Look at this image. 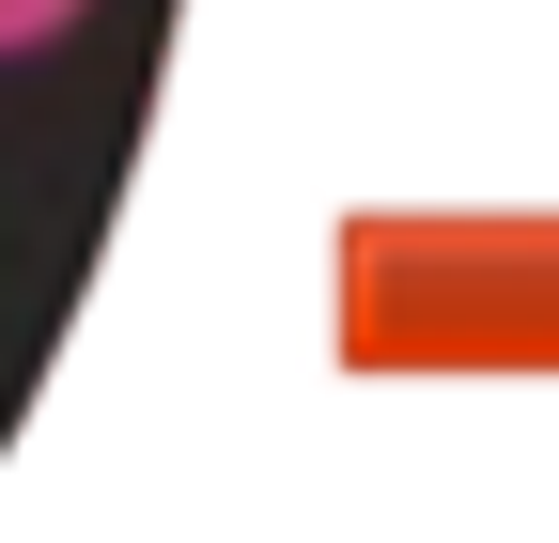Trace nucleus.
Instances as JSON below:
<instances>
[{"label": "nucleus", "mask_w": 559, "mask_h": 543, "mask_svg": "<svg viewBox=\"0 0 559 543\" xmlns=\"http://www.w3.org/2000/svg\"><path fill=\"white\" fill-rule=\"evenodd\" d=\"M79 32H94V0H0V62H47Z\"/></svg>", "instance_id": "obj_1"}]
</instances>
